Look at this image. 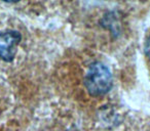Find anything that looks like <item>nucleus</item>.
I'll return each instance as SVG.
<instances>
[{"label": "nucleus", "mask_w": 150, "mask_h": 131, "mask_svg": "<svg viewBox=\"0 0 150 131\" xmlns=\"http://www.w3.org/2000/svg\"><path fill=\"white\" fill-rule=\"evenodd\" d=\"M88 93L93 97L104 96L113 86V76L107 64L102 62H94L88 66L83 79Z\"/></svg>", "instance_id": "f257e3e1"}, {"label": "nucleus", "mask_w": 150, "mask_h": 131, "mask_svg": "<svg viewBox=\"0 0 150 131\" xmlns=\"http://www.w3.org/2000/svg\"><path fill=\"white\" fill-rule=\"evenodd\" d=\"M22 41V35L16 30L0 31V60L11 62L17 55L18 46Z\"/></svg>", "instance_id": "f03ea898"}, {"label": "nucleus", "mask_w": 150, "mask_h": 131, "mask_svg": "<svg viewBox=\"0 0 150 131\" xmlns=\"http://www.w3.org/2000/svg\"><path fill=\"white\" fill-rule=\"evenodd\" d=\"M144 53H145L146 57L150 60V35L146 38L145 42H144Z\"/></svg>", "instance_id": "7ed1b4c3"}]
</instances>
